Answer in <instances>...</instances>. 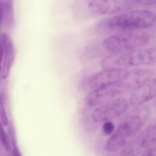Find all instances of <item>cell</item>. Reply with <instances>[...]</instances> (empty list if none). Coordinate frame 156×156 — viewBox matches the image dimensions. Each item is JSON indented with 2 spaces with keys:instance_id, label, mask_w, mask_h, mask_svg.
Instances as JSON below:
<instances>
[{
  "instance_id": "obj_14",
  "label": "cell",
  "mask_w": 156,
  "mask_h": 156,
  "mask_svg": "<svg viewBox=\"0 0 156 156\" xmlns=\"http://www.w3.org/2000/svg\"><path fill=\"white\" fill-rule=\"evenodd\" d=\"M0 142L5 147V149L8 152H10L11 149H12V146L9 143V137L7 136V134H6L5 130L4 129V126L2 124L1 121H0Z\"/></svg>"
},
{
  "instance_id": "obj_4",
  "label": "cell",
  "mask_w": 156,
  "mask_h": 156,
  "mask_svg": "<svg viewBox=\"0 0 156 156\" xmlns=\"http://www.w3.org/2000/svg\"><path fill=\"white\" fill-rule=\"evenodd\" d=\"M143 125V120L138 116H133L122 122L107 141V150L114 152L124 147L129 139L133 138L140 132Z\"/></svg>"
},
{
  "instance_id": "obj_8",
  "label": "cell",
  "mask_w": 156,
  "mask_h": 156,
  "mask_svg": "<svg viewBox=\"0 0 156 156\" xmlns=\"http://www.w3.org/2000/svg\"><path fill=\"white\" fill-rule=\"evenodd\" d=\"M127 73V69H104L88 79V86L91 90H94L100 87L120 83L126 78Z\"/></svg>"
},
{
  "instance_id": "obj_11",
  "label": "cell",
  "mask_w": 156,
  "mask_h": 156,
  "mask_svg": "<svg viewBox=\"0 0 156 156\" xmlns=\"http://www.w3.org/2000/svg\"><path fill=\"white\" fill-rule=\"evenodd\" d=\"M15 50L13 41H12V40L7 35L5 47L4 56H3L2 64L1 75H0L2 79H6L9 77L11 69H12L14 60H15Z\"/></svg>"
},
{
  "instance_id": "obj_10",
  "label": "cell",
  "mask_w": 156,
  "mask_h": 156,
  "mask_svg": "<svg viewBox=\"0 0 156 156\" xmlns=\"http://www.w3.org/2000/svg\"><path fill=\"white\" fill-rule=\"evenodd\" d=\"M153 72L147 69L128 70V73L123 82H120L124 90H135L140 85L152 78Z\"/></svg>"
},
{
  "instance_id": "obj_17",
  "label": "cell",
  "mask_w": 156,
  "mask_h": 156,
  "mask_svg": "<svg viewBox=\"0 0 156 156\" xmlns=\"http://www.w3.org/2000/svg\"><path fill=\"white\" fill-rule=\"evenodd\" d=\"M114 124L111 121H107L105 122L103 124V127H102V129H103V132L105 135H111L114 132Z\"/></svg>"
},
{
  "instance_id": "obj_6",
  "label": "cell",
  "mask_w": 156,
  "mask_h": 156,
  "mask_svg": "<svg viewBox=\"0 0 156 156\" xmlns=\"http://www.w3.org/2000/svg\"><path fill=\"white\" fill-rule=\"evenodd\" d=\"M130 7L128 0H89L88 2V10L100 15H119Z\"/></svg>"
},
{
  "instance_id": "obj_3",
  "label": "cell",
  "mask_w": 156,
  "mask_h": 156,
  "mask_svg": "<svg viewBox=\"0 0 156 156\" xmlns=\"http://www.w3.org/2000/svg\"><path fill=\"white\" fill-rule=\"evenodd\" d=\"M149 41L150 35L146 33L122 32L105 38L103 47L111 53H123L143 48Z\"/></svg>"
},
{
  "instance_id": "obj_16",
  "label": "cell",
  "mask_w": 156,
  "mask_h": 156,
  "mask_svg": "<svg viewBox=\"0 0 156 156\" xmlns=\"http://www.w3.org/2000/svg\"><path fill=\"white\" fill-rule=\"evenodd\" d=\"M6 37H7V35L5 34H0V75H1L2 64V59L4 56L5 47Z\"/></svg>"
},
{
  "instance_id": "obj_13",
  "label": "cell",
  "mask_w": 156,
  "mask_h": 156,
  "mask_svg": "<svg viewBox=\"0 0 156 156\" xmlns=\"http://www.w3.org/2000/svg\"><path fill=\"white\" fill-rule=\"evenodd\" d=\"M142 147L140 145L139 137L133 140L130 143L123 147L120 156H136L141 151Z\"/></svg>"
},
{
  "instance_id": "obj_22",
  "label": "cell",
  "mask_w": 156,
  "mask_h": 156,
  "mask_svg": "<svg viewBox=\"0 0 156 156\" xmlns=\"http://www.w3.org/2000/svg\"><path fill=\"white\" fill-rule=\"evenodd\" d=\"M1 100H2V98L0 97V101H1Z\"/></svg>"
},
{
  "instance_id": "obj_2",
  "label": "cell",
  "mask_w": 156,
  "mask_h": 156,
  "mask_svg": "<svg viewBox=\"0 0 156 156\" xmlns=\"http://www.w3.org/2000/svg\"><path fill=\"white\" fill-rule=\"evenodd\" d=\"M156 63V47L142 48L123 53H111L101 62L103 69H126Z\"/></svg>"
},
{
  "instance_id": "obj_18",
  "label": "cell",
  "mask_w": 156,
  "mask_h": 156,
  "mask_svg": "<svg viewBox=\"0 0 156 156\" xmlns=\"http://www.w3.org/2000/svg\"><path fill=\"white\" fill-rule=\"evenodd\" d=\"M5 21V1L0 0V32Z\"/></svg>"
},
{
  "instance_id": "obj_21",
  "label": "cell",
  "mask_w": 156,
  "mask_h": 156,
  "mask_svg": "<svg viewBox=\"0 0 156 156\" xmlns=\"http://www.w3.org/2000/svg\"><path fill=\"white\" fill-rule=\"evenodd\" d=\"M141 156H156V147L147 149Z\"/></svg>"
},
{
  "instance_id": "obj_19",
  "label": "cell",
  "mask_w": 156,
  "mask_h": 156,
  "mask_svg": "<svg viewBox=\"0 0 156 156\" xmlns=\"http://www.w3.org/2000/svg\"><path fill=\"white\" fill-rule=\"evenodd\" d=\"M128 1L131 3H136V4L145 5L156 4V0H128Z\"/></svg>"
},
{
  "instance_id": "obj_7",
  "label": "cell",
  "mask_w": 156,
  "mask_h": 156,
  "mask_svg": "<svg viewBox=\"0 0 156 156\" xmlns=\"http://www.w3.org/2000/svg\"><path fill=\"white\" fill-rule=\"evenodd\" d=\"M124 91L120 83L100 87L88 93L85 97V102L88 106H99L117 98Z\"/></svg>"
},
{
  "instance_id": "obj_5",
  "label": "cell",
  "mask_w": 156,
  "mask_h": 156,
  "mask_svg": "<svg viewBox=\"0 0 156 156\" xmlns=\"http://www.w3.org/2000/svg\"><path fill=\"white\" fill-rule=\"evenodd\" d=\"M129 108L126 98L117 97L98 106L92 113V119L96 123L111 121L120 117Z\"/></svg>"
},
{
  "instance_id": "obj_15",
  "label": "cell",
  "mask_w": 156,
  "mask_h": 156,
  "mask_svg": "<svg viewBox=\"0 0 156 156\" xmlns=\"http://www.w3.org/2000/svg\"><path fill=\"white\" fill-rule=\"evenodd\" d=\"M0 121L4 126H7L9 125V118H8L7 114H6L2 99L0 101Z\"/></svg>"
},
{
  "instance_id": "obj_12",
  "label": "cell",
  "mask_w": 156,
  "mask_h": 156,
  "mask_svg": "<svg viewBox=\"0 0 156 156\" xmlns=\"http://www.w3.org/2000/svg\"><path fill=\"white\" fill-rule=\"evenodd\" d=\"M142 149L156 147V124L149 126L139 136Z\"/></svg>"
},
{
  "instance_id": "obj_9",
  "label": "cell",
  "mask_w": 156,
  "mask_h": 156,
  "mask_svg": "<svg viewBox=\"0 0 156 156\" xmlns=\"http://www.w3.org/2000/svg\"><path fill=\"white\" fill-rule=\"evenodd\" d=\"M156 97V78L148 79L132 91L129 102L133 105H140Z\"/></svg>"
},
{
  "instance_id": "obj_20",
  "label": "cell",
  "mask_w": 156,
  "mask_h": 156,
  "mask_svg": "<svg viewBox=\"0 0 156 156\" xmlns=\"http://www.w3.org/2000/svg\"><path fill=\"white\" fill-rule=\"evenodd\" d=\"M12 156H22L19 149H18V146H17L16 142H15V139H13L12 142Z\"/></svg>"
},
{
  "instance_id": "obj_1",
  "label": "cell",
  "mask_w": 156,
  "mask_h": 156,
  "mask_svg": "<svg viewBox=\"0 0 156 156\" xmlns=\"http://www.w3.org/2000/svg\"><path fill=\"white\" fill-rule=\"evenodd\" d=\"M156 15L147 10H133L123 12L108 18L103 22L105 28L112 31L131 32L152 27Z\"/></svg>"
}]
</instances>
